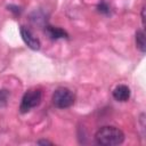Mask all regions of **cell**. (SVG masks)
<instances>
[{
    "label": "cell",
    "mask_w": 146,
    "mask_h": 146,
    "mask_svg": "<svg viewBox=\"0 0 146 146\" xmlns=\"http://www.w3.org/2000/svg\"><path fill=\"white\" fill-rule=\"evenodd\" d=\"M96 143L103 146H115L120 145L124 140V133L116 127L106 125L97 130L95 133Z\"/></svg>",
    "instance_id": "6da1fadb"
},
{
    "label": "cell",
    "mask_w": 146,
    "mask_h": 146,
    "mask_svg": "<svg viewBox=\"0 0 146 146\" xmlns=\"http://www.w3.org/2000/svg\"><path fill=\"white\" fill-rule=\"evenodd\" d=\"M52 103L58 108H67L73 105L74 96L67 88H58L52 94Z\"/></svg>",
    "instance_id": "7a4b0ae2"
},
{
    "label": "cell",
    "mask_w": 146,
    "mask_h": 146,
    "mask_svg": "<svg viewBox=\"0 0 146 146\" xmlns=\"http://www.w3.org/2000/svg\"><path fill=\"white\" fill-rule=\"evenodd\" d=\"M41 102V91L38 89L34 90H29L24 94L21 105H19V111L22 113L29 112L31 108L36 107Z\"/></svg>",
    "instance_id": "3957f363"
},
{
    "label": "cell",
    "mask_w": 146,
    "mask_h": 146,
    "mask_svg": "<svg viewBox=\"0 0 146 146\" xmlns=\"http://www.w3.org/2000/svg\"><path fill=\"white\" fill-rule=\"evenodd\" d=\"M19 32H21V36H22L23 41L26 43V46H27L29 48H31L32 50H39V49H40V46H41L40 40H39L27 27L21 26Z\"/></svg>",
    "instance_id": "277c9868"
},
{
    "label": "cell",
    "mask_w": 146,
    "mask_h": 146,
    "mask_svg": "<svg viewBox=\"0 0 146 146\" xmlns=\"http://www.w3.org/2000/svg\"><path fill=\"white\" fill-rule=\"evenodd\" d=\"M112 94L114 99L117 102H127L130 98V89L125 84H120L115 87Z\"/></svg>",
    "instance_id": "5b68a950"
},
{
    "label": "cell",
    "mask_w": 146,
    "mask_h": 146,
    "mask_svg": "<svg viewBox=\"0 0 146 146\" xmlns=\"http://www.w3.org/2000/svg\"><path fill=\"white\" fill-rule=\"evenodd\" d=\"M44 31H46V33L49 35V38L52 39V40L63 39V38H67V36H68L67 33H66L64 30H62V29H59V27H55V26H49V25H48V26H46Z\"/></svg>",
    "instance_id": "8992f818"
},
{
    "label": "cell",
    "mask_w": 146,
    "mask_h": 146,
    "mask_svg": "<svg viewBox=\"0 0 146 146\" xmlns=\"http://www.w3.org/2000/svg\"><path fill=\"white\" fill-rule=\"evenodd\" d=\"M136 46L141 52H145V50H146V41H145V33H144L143 30H138L136 32Z\"/></svg>",
    "instance_id": "52a82bcc"
},
{
    "label": "cell",
    "mask_w": 146,
    "mask_h": 146,
    "mask_svg": "<svg viewBox=\"0 0 146 146\" xmlns=\"http://www.w3.org/2000/svg\"><path fill=\"white\" fill-rule=\"evenodd\" d=\"M97 9H98V11L99 13H102V14H105V15H108L110 13H111V9H110V6L105 2V1H102V2H99L98 5H97Z\"/></svg>",
    "instance_id": "ba28073f"
},
{
    "label": "cell",
    "mask_w": 146,
    "mask_h": 146,
    "mask_svg": "<svg viewBox=\"0 0 146 146\" xmlns=\"http://www.w3.org/2000/svg\"><path fill=\"white\" fill-rule=\"evenodd\" d=\"M8 97H9V91L6 89H1L0 90V107L6 106Z\"/></svg>",
    "instance_id": "9c48e42d"
},
{
    "label": "cell",
    "mask_w": 146,
    "mask_h": 146,
    "mask_svg": "<svg viewBox=\"0 0 146 146\" xmlns=\"http://www.w3.org/2000/svg\"><path fill=\"white\" fill-rule=\"evenodd\" d=\"M8 9H9L10 11L15 13L16 15L21 13V8H19V7H17V6H8Z\"/></svg>",
    "instance_id": "30bf717a"
},
{
    "label": "cell",
    "mask_w": 146,
    "mask_h": 146,
    "mask_svg": "<svg viewBox=\"0 0 146 146\" xmlns=\"http://www.w3.org/2000/svg\"><path fill=\"white\" fill-rule=\"evenodd\" d=\"M38 144L39 145H52V143L49 141V140H47V139H41V140L38 141Z\"/></svg>",
    "instance_id": "8fae6325"
},
{
    "label": "cell",
    "mask_w": 146,
    "mask_h": 146,
    "mask_svg": "<svg viewBox=\"0 0 146 146\" xmlns=\"http://www.w3.org/2000/svg\"><path fill=\"white\" fill-rule=\"evenodd\" d=\"M141 23L145 26V7L141 8Z\"/></svg>",
    "instance_id": "7c38bea8"
}]
</instances>
